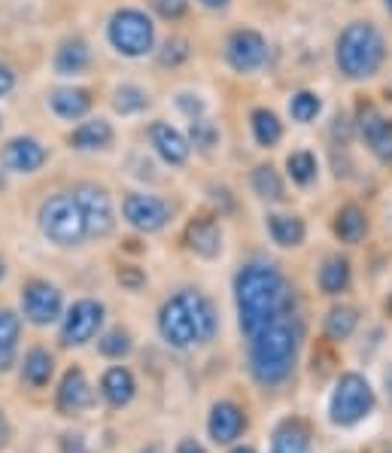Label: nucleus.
<instances>
[{"label": "nucleus", "mask_w": 392, "mask_h": 453, "mask_svg": "<svg viewBox=\"0 0 392 453\" xmlns=\"http://www.w3.org/2000/svg\"><path fill=\"white\" fill-rule=\"evenodd\" d=\"M0 125H4V119H0Z\"/></svg>", "instance_id": "52"}, {"label": "nucleus", "mask_w": 392, "mask_h": 453, "mask_svg": "<svg viewBox=\"0 0 392 453\" xmlns=\"http://www.w3.org/2000/svg\"><path fill=\"white\" fill-rule=\"evenodd\" d=\"M110 104H113L119 116H137L150 107V92L135 86V82H122V86L113 88V101Z\"/></svg>", "instance_id": "31"}, {"label": "nucleus", "mask_w": 392, "mask_h": 453, "mask_svg": "<svg viewBox=\"0 0 392 453\" xmlns=\"http://www.w3.org/2000/svg\"><path fill=\"white\" fill-rule=\"evenodd\" d=\"M61 453H88V448L82 444L80 435H65V441H61Z\"/></svg>", "instance_id": "42"}, {"label": "nucleus", "mask_w": 392, "mask_h": 453, "mask_svg": "<svg viewBox=\"0 0 392 453\" xmlns=\"http://www.w3.org/2000/svg\"><path fill=\"white\" fill-rule=\"evenodd\" d=\"M58 411H65V414H80V411H86L88 405L95 402V389L88 378L82 374V368H70V372L61 378L58 383Z\"/></svg>", "instance_id": "20"}, {"label": "nucleus", "mask_w": 392, "mask_h": 453, "mask_svg": "<svg viewBox=\"0 0 392 453\" xmlns=\"http://www.w3.org/2000/svg\"><path fill=\"white\" fill-rule=\"evenodd\" d=\"M37 226L40 234L61 250H76L88 241L86 216L80 211V201H76L73 189L52 192L49 198H43V204L37 211Z\"/></svg>", "instance_id": "5"}, {"label": "nucleus", "mask_w": 392, "mask_h": 453, "mask_svg": "<svg viewBox=\"0 0 392 453\" xmlns=\"http://www.w3.org/2000/svg\"><path fill=\"white\" fill-rule=\"evenodd\" d=\"M186 247L201 259H216L222 253V226L216 216H195L186 226Z\"/></svg>", "instance_id": "18"}, {"label": "nucleus", "mask_w": 392, "mask_h": 453, "mask_svg": "<svg viewBox=\"0 0 392 453\" xmlns=\"http://www.w3.org/2000/svg\"><path fill=\"white\" fill-rule=\"evenodd\" d=\"M204 10H226V6L231 4V0H198Z\"/></svg>", "instance_id": "45"}, {"label": "nucleus", "mask_w": 392, "mask_h": 453, "mask_svg": "<svg viewBox=\"0 0 392 453\" xmlns=\"http://www.w3.org/2000/svg\"><path fill=\"white\" fill-rule=\"evenodd\" d=\"M243 429H247V417H243V411L237 408L234 402H216V405L210 408L207 432L216 444L237 441Z\"/></svg>", "instance_id": "19"}, {"label": "nucleus", "mask_w": 392, "mask_h": 453, "mask_svg": "<svg viewBox=\"0 0 392 453\" xmlns=\"http://www.w3.org/2000/svg\"><path fill=\"white\" fill-rule=\"evenodd\" d=\"M150 143L152 150H156V156L162 158L165 165L171 167H183L188 162V152H192V146H188V137L183 134V131H177L171 122L165 119H156L150 125Z\"/></svg>", "instance_id": "15"}, {"label": "nucleus", "mask_w": 392, "mask_h": 453, "mask_svg": "<svg viewBox=\"0 0 392 453\" xmlns=\"http://www.w3.org/2000/svg\"><path fill=\"white\" fill-rule=\"evenodd\" d=\"M177 453H204V448L198 441H192V438H186V441H180Z\"/></svg>", "instance_id": "44"}, {"label": "nucleus", "mask_w": 392, "mask_h": 453, "mask_svg": "<svg viewBox=\"0 0 392 453\" xmlns=\"http://www.w3.org/2000/svg\"><path fill=\"white\" fill-rule=\"evenodd\" d=\"M350 280H353L350 259H344V256H328L323 268H319V289L326 296H341V292H347Z\"/></svg>", "instance_id": "28"}, {"label": "nucleus", "mask_w": 392, "mask_h": 453, "mask_svg": "<svg viewBox=\"0 0 392 453\" xmlns=\"http://www.w3.org/2000/svg\"><path fill=\"white\" fill-rule=\"evenodd\" d=\"M383 6H387V10L392 12V0H383Z\"/></svg>", "instance_id": "50"}, {"label": "nucleus", "mask_w": 392, "mask_h": 453, "mask_svg": "<svg viewBox=\"0 0 392 453\" xmlns=\"http://www.w3.org/2000/svg\"><path fill=\"white\" fill-rule=\"evenodd\" d=\"M116 141V131L107 119H86L67 134V146L76 152H101L110 150Z\"/></svg>", "instance_id": "21"}, {"label": "nucleus", "mask_w": 392, "mask_h": 453, "mask_svg": "<svg viewBox=\"0 0 392 453\" xmlns=\"http://www.w3.org/2000/svg\"><path fill=\"white\" fill-rule=\"evenodd\" d=\"M10 438H12V429H10V420H6V414L0 411V450L10 444Z\"/></svg>", "instance_id": "43"}, {"label": "nucleus", "mask_w": 392, "mask_h": 453, "mask_svg": "<svg viewBox=\"0 0 392 453\" xmlns=\"http://www.w3.org/2000/svg\"><path fill=\"white\" fill-rule=\"evenodd\" d=\"M250 128H253L256 143L265 146V150H271V146H277L283 141V122H280V116L268 107H256L253 113H250Z\"/></svg>", "instance_id": "29"}, {"label": "nucleus", "mask_w": 392, "mask_h": 453, "mask_svg": "<svg viewBox=\"0 0 392 453\" xmlns=\"http://www.w3.org/2000/svg\"><path fill=\"white\" fill-rule=\"evenodd\" d=\"M52 372H55V359L46 347H31L25 353V362H22V380L31 383V387H46L52 380Z\"/></svg>", "instance_id": "30"}, {"label": "nucleus", "mask_w": 392, "mask_h": 453, "mask_svg": "<svg viewBox=\"0 0 392 453\" xmlns=\"http://www.w3.org/2000/svg\"><path fill=\"white\" fill-rule=\"evenodd\" d=\"M152 12L162 16L165 22H180L188 10V0H150Z\"/></svg>", "instance_id": "38"}, {"label": "nucleus", "mask_w": 392, "mask_h": 453, "mask_svg": "<svg viewBox=\"0 0 392 453\" xmlns=\"http://www.w3.org/2000/svg\"><path fill=\"white\" fill-rule=\"evenodd\" d=\"M76 201H80V211L86 216L88 226V241L92 238H110L116 228V211H113V198L104 186L97 183H80L73 189Z\"/></svg>", "instance_id": "9"}, {"label": "nucleus", "mask_w": 392, "mask_h": 453, "mask_svg": "<svg viewBox=\"0 0 392 453\" xmlns=\"http://www.w3.org/2000/svg\"><path fill=\"white\" fill-rule=\"evenodd\" d=\"M107 43L122 58H143L156 49V25L137 6H119L107 19Z\"/></svg>", "instance_id": "6"}, {"label": "nucleus", "mask_w": 392, "mask_h": 453, "mask_svg": "<svg viewBox=\"0 0 392 453\" xmlns=\"http://www.w3.org/2000/svg\"><path fill=\"white\" fill-rule=\"evenodd\" d=\"M387 61V37L374 22H350L334 43V65L347 80L359 82L380 73Z\"/></svg>", "instance_id": "4"}, {"label": "nucleus", "mask_w": 392, "mask_h": 453, "mask_svg": "<svg viewBox=\"0 0 392 453\" xmlns=\"http://www.w3.org/2000/svg\"><path fill=\"white\" fill-rule=\"evenodd\" d=\"M188 55H192V49H188L183 37H171L162 49H158V61H162L165 67L183 65V61H188Z\"/></svg>", "instance_id": "37"}, {"label": "nucleus", "mask_w": 392, "mask_h": 453, "mask_svg": "<svg viewBox=\"0 0 392 453\" xmlns=\"http://www.w3.org/2000/svg\"><path fill=\"white\" fill-rule=\"evenodd\" d=\"M16 92V71L6 61H0V101Z\"/></svg>", "instance_id": "41"}, {"label": "nucleus", "mask_w": 392, "mask_h": 453, "mask_svg": "<svg viewBox=\"0 0 392 453\" xmlns=\"http://www.w3.org/2000/svg\"><path fill=\"white\" fill-rule=\"evenodd\" d=\"M4 277H6V262L0 259V280H4Z\"/></svg>", "instance_id": "48"}, {"label": "nucleus", "mask_w": 392, "mask_h": 453, "mask_svg": "<svg viewBox=\"0 0 392 453\" xmlns=\"http://www.w3.org/2000/svg\"><path fill=\"white\" fill-rule=\"evenodd\" d=\"M0 189H4V167H0Z\"/></svg>", "instance_id": "51"}, {"label": "nucleus", "mask_w": 392, "mask_h": 453, "mask_svg": "<svg viewBox=\"0 0 392 453\" xmlns=\"http://www.w3.org/2000/svg\"><path fill=\"white\" fill-rule=\"evenodd\" d=\"M216 326H219V317H216L213 302L195 289H183L171 296L158 311V332L177 350L207 344L216 334Z\"/></svg>", "instance_id": "3"}, {"label": "nucleus", "mask_w": 392, "mask_h": 453, "mask_svg": "<svg viewBox=\"0 0 392 453\" xmlns=\"http://www.w3.org/2000/svg\"><path fill=\"white\" fill-rule=\"evenodd\" d=\"M171 204L150 192H128L122 198V216L135 232L156 234L171 222Z\"/></svg>", "instance_id": "12"}, {"label": "nucleus", "mask_w": 392, "mask_h": 453, "mask_svg": "<svg viewBox=\"0 0 392 453\" xmlns=\"http://www.w3.org/2000/svg\"><path fill=\"white\" fill-rule=\"evenodd\" d=\"M356 131L377 162H392V119L387 113H380L374 104H362L359 116H356Z\"/></svg>", "instance_id": "14"}, {"label": "nucleus", "mask_w": 392, "mask_h": 453, "mask_svg": "<svg viewBox=\"0 0 392 453\" xmlns=\"http://www.w3.org/2000/svg\"><path fill=\"white\" fill-rule=\"evenodd\" d=\"M49 162V150L43 141L31 134H19L10 137L0 146V167L6 173H19V177H31V173L43 171V165Z\"/></svg>", "instance_id": "13"}, {"label": "nucleus", "mask_w": 392, "mask_h": 453, "mask_svg": "<svg viewBox=\"0 0 392 453\" xmlns=\"http://www.w3.org/2000/svg\"><path fill=\"white\" fill-rule=\"evenodd\" d=\"M356 326H359V313H356V308H332L326 317V334L332 341H347L350 334L356 332Z\"/></svg>", "instance_id": "33"}, {"label": "nucleus", "mask_w": 392, "mask_h": 453, "mask_svg": "<svg viewBox=\"0 0 392 453\" xmlns=\"http://www.w3.org/2000/svg\"><path fill=\"white\" fill-rule=\"evenodd\" d=\"M173 101H177V110L186 116V119H198V116H204V110H207V104L201 101V95H192V92H180Z\"/></svg>", "instance_id": "39"}, {"label": "nucleus", "mask_w": 392, "mask_h": 453, "mask_svg": "<svg viewBox=\"0 0 392 453\" xmlns=\"http://www.w3.org/2000/svg\"><path fill=\"white\" fill-rule=\"evenodd\" d=\"M268 234L277 247H301L307 238V226L301 216H289V213H271L268 216Z\"/></svg>", "instance_id": "24"}, {"label": "nucleus", "mask_w": 392, "mask_h": 453, "mask_svg": "<svg viewBox=\"0 0 392 453\" xmlns=\"http://www.w3.org/2000/svg\"><path fill=\"white\" fill-rule=\"evenodd\" d=\"M231 453H256V450H253V448H234Z\"/></svg>", "instance_id": "47"}, {"label": "nucleus", "mask_w": 392, "mask_h": 453, "mask_svg": "<svg viewBox=\"0 0 392 453\" xmlns=\"http://www.w3.org/2000/svg\"><path fill=\"white\" fill-rule=\"evenodd\" d=\"M387 311L392 313V292H389V298H387Z\"/></svg>", "instance_id": "49"}, {"label": "nucleus", "mask_w": 392, "mask_h": 453, "mask_svg": "<svg viewBox=\"0 0 392 453\" xmlns=\"http://www.w3.org/2000/svg\"><path fill=\"white\" fill-rule=\"evenodd\" d=\"M332 228H334V238L341 243L356 247V243H362L368 234V213L362 211L359 204H344L338 213H334Z\"/></svg>", "instance_id": "22"}, {"label": "nucleus", "mask_w": 392, "mask_h": 453, "mask_svg": "<svg viewBox=\"0 0 392 453\" xmlns=\"http://www.w3.org/2000/svg\"><path fill=\"white\" fill-rule=\"evenodd\" d=\"M301 344V319L289 311L262 326L250 338V372L262 387H277L292 374Z\"/></svg>", "instance_id": "2"}, {"label": "nucleus", "mask_w": 392, "mask_h": 453, "mask_svg": "<svg viewBox=\"0 0 392 453\" xmlns=\"http://www.w3.org/2000/svg\"><path fill=\"white\" fill-rule=\"evenodd\" d=\"M88 67H92V46H88V40L80 37V34L61 40L52 55V71L58 76H82Z\"/></svg>", "instance_id": "17"}, {"label": "nucleus", "mask_w": 392, "mask_h": 453, "mask_svg": "<svg viewBox=\"0 0 392 453\" xmlns=\"http://www.w3.org/2000/svg\"><path fill=\"white\" fill-rule=\"evenodd\" d=\"M286 173L296 186H311L319 173V162L311 150H296L286 156Z\"/></svg>", "instance_id": "32"}, {"label": "nucleus", "mask_w": 392, "mask_h": 453, "mask_svg": "<svg viewBox=\"0 0 392 453\" xmlns=\"http://www.w3.org/2000/svg\"><path fill=\"white\" fill-rule=\"evenodd\" d=\"M97 350H101V357H107V359H125L131 350H135V341H131V334L125 329H110L97 338Z\"/></svg>", "instance_id": "35"}, {"label": "nucleus", "mask_w": 392, "mask_h": 453, "mask_svg": "<svg viewBox=\"0 0 392 453\" xmlns=\"http://www.w3.org/2000/svg\"><path fill=\"white\" fill-rule=\"evenodd\" d=\"M250 186H253V192L262 201H268V204H280V201H286L283 177H280V171L274 165H256L253 177H250Z\"/></svg>", "instance_id": "27"}, {"label": "nucleus", "mask_w": 392, "mask_h": 453, "mask_svg": "<svg viewBox=\"0 0 392 453\" xmlns=\"http://www.w3.org/2000/svg\"><path fill=\"white\" fill-rule=\"evenodd\" d=\"M219 143V128L207 119V116H198V119H188V146L201 152H210Z\"/></svg>", "instance_id": "36"}, {"label": "nucleus", "mask_w": 392, "mask_h": 453, "mask_svg": "<svg viewBox=\"0 0 392 453\" xmlns=\"http://www.w3.org/2000/svg\"><path fill=\"white\" fill-rule=\"evenodd\" d=\"M374 411V389L356 372L341 374L334 383V393L328 399V417L334 426H356Z\"/></svg>", "instance_id": "7"}, {"label": "nucleus", "mask_w": 392, "mask_h": 453, "mask_svg": "<svg viewBox=\"0 0 392 453\" xmlns=\"http://www.w3.org/2000/svg\"><path fill=\"white\" fill-rule=\"evenodd\" d=\"M319 110H323V101H319L317 92H307V88H301L289 97V116L301 125L313 122L319 116Z\"/></svg>", "instance_id": "34"}, {"label": "nucleus", "mask_w": 392, "mask_h": 453, "mask_svg": "<svg viewBox=\"0 0 392 453\" xmlns=\"http://www.w3.org/2000/svg\"><path fill=\"white\" fill-rule=\"evenodd\" d=\"M19 338H22V317L10 308H0V372H10L16 362Z\"/></svg>", "instance_id": "25"}, {"label": "nucleus", "mask_w": 392, "mask_h": 453, "mask_svg": "<svg viewBox=\"0 0 392 453\" xmlns=\"http://www.w3.org/2000/svg\"><path fill=\"white\" fill-rule=\"evenodd\" d=\"M383 387H387V395H389V405H392V365L383 372Z\"/></svg>", "instance_id": "46"}, {"label": "nucleus", "mask_w": 392, "mask_h": 453, "mask_svg": "<svg viewBox=\"0 0 392 453\" xmlns=\"http://www.w3.org/2000/svg\"><path fill=\"white\" fill-rule=\"evenodd\" d=\"M116 280L122 283V287H128V289H140L146 283V277H143V271L135 268V265H125V268L116 274Z\"/></svg>", "instance_id": "40"}, {"label": "nucleus", "mask_w": 392, "mask_h": 453, "mask_svg": "<svg viewBox=\"0 0 392 453\" xmlns=\"http://www.w3.org/2000/svg\"><path fill=\"white\" fill-rule=\"evenodd\" d=\"M22 317L31 326H52L65 317V296L49 280H27L22 287Z\"/></svg>", "instance_id": "8"}, {"label": "nucleus", "mask_w": 392, "mask_h": 453, "mask_svg": "<svg viewBox=\"0 0 392 453\" xmlns=\"http://www.w3.org/2000/svg\"><path fill=\"white\" fill-rule=\"evenodd\" d=\"M268 40L262 37L253 27H237V31L228 34L226 40V61L231 71L237 73H256L268 65Z\"/></svg>", "instance_id": "10"}, {"label": "nucleus", "mask_w": 392, "mask_h": 453, "mask_svg": "<svg viewBox=\"0 0 392 453\" xmlns=\"http://www.w3.org/2000/svg\"><path fill=\"white\" fill-rule=\"evenodd\" d=\"M135 393H137V383H135V374H131L128 368L116 365L101 378V395L113 408H125L131 399H135Z\"/></svg>", "instance_id": "23"}, {"label": "nucleus", "mask_w": 392, "mask_h": 453, "mask_svg": "<svg viewBox=\"0 0 392 453\" xmlns=\"http://www.w3.org/2000/svg\"><path fill=\"white\" fill-rule=\"evenodd\" d=\"M237 323L247 338L268 326L271 319L292 308V296L283 274L271 262H250L234 277Z\"/></svg>", "instance_id": "1"}, {"label": "nucleus", "mask_w": 392, "mask_h": 453, "mask_svg": "<svg viewBox=\"0 0 392 453\" xmlns=\"http://www.w3.org/2000/svg\"><path fill=\"white\" fill-rule=\"evenodd\" d=\"M104 304L97 298H80L67 308L61 317V344L65 347H82L101 332L104 326Z\"/></svg>", "instance_id": "11"}, {"label": "nucleus", "mask_w": 392, "mask_h": 453, "mask_svg": "<svg viewBox=\"0 0 392 453\" xmlns=\"http://www.w3.org/2000/svg\"><path fill=\"white\" fill-rule=\"evenodd\" d=\"M95 95L86 86H58L49 92V110L65 122H80L92 113Z\"/></svg>", "instance_id": "16"}, {"label": "nucleus", "mask_w": 392, "mask_h": 453, "mask_svg": "<svg viewBox=\"0 0 392 453\" xmlns=\"http://www.w3.org/2000/svg\"><path fill=\"white\" fill-rule=\"evenodd\" d=\"M271 453H311V432L301 420H283L271 438Z\"/></svg>", "instance_id": "26"}]
</instances>
